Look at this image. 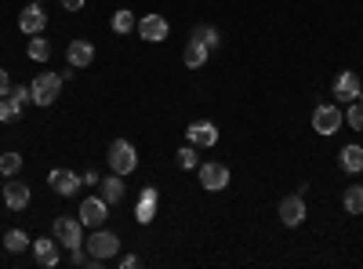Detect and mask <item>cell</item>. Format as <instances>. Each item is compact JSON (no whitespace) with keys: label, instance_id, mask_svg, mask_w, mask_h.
Instances as JSON below:
<instances>
[{"label":"cell","instance_id":"ba28073f","mask_svg":"<svg viewBox=\"0 0 363 269\" xmlns=\"http://www.w3.org/2000/svg\"><path fill=\"white\" fill-rule=\"evenodd\" d=\"M18 29L26 37H40L44 29H48V11L37 4V0H29V8L18 15Z\"/></svg>","mask_w":363,"mask_h":269},{"label":"cell","instance_id":"52a82bcc","mask_svg":"<svg viewBox=\"0 0 363 269\" xmlns=\"http://www.w3.org/2000/svg\"><path fill=\"white\" fill-rule=\"evenodd\" d=\"M106 219H109V200H106L102 193L80 200V222H84V226L99 229V226H106Z\"/></svg>","mask_w":363,"mask_h":269},{"label":"cell","instance_id":"7402d4cb","mask_svg":"<svg viewBox=\"0 0 363 269\" xmlns=\"http://www.w3.org/2000/svg\"><path fill=\"white\" fill-rule=\"evenodd\" d=\"M342 207L349 215H363V186H349L342 193Z\"/></svg>","mask_w":363,"mask_h":269},{"label":"cell","instance_id":"4dcf8cb0","mask_svg":"<svg viewBox=\"0 0 363 269\" xmlns=\"http://www.w3.org/2000/svg\"><path fill=\"white\" fill-rule=\"evenodd\" d=\"M11 92V80H8V70H0V99Z\"/></svg>","mask_w":363,"mask_h":269},{"label":"cell","instance_id":"9a60e30c","mask_svg":"<svg viewBox=\"0 0 363 269\" xmlns=\"http://www.w3.org/2000/svg\"><path fill=\"white\" fill-rule=\"evenodd\" d=\"M186 138L193 142V146H203V149H211L218 142V128L211 124V121H193L189 128H186Z\"/></svg>","mask_w":363,"mask_h":269},{"label":"cell","instance_id":"cb8c5ba5","mask_svg":"<svg viewBox=\"0 0 363 269\" xmlns=\"http://www.w3.org/2000/svg\"><path fill=\"white\" fill-rule=\"evenodd\" d=\"M4 248H8V255H22L26 248H33V241H29L22 229H11V233L4 236Z\"/></svg>","mask_w":363,"mask_h":269},{"label":"cell","instance_id":"8992f818","mask_svg":"<svg viewBox=\"0 0 363 269\" xmlns=\"http://www.w3.org/2000/svg\"><path fill=\"white\" fill-rule=\"evenodd\" d=\"M196 175H200V186H203L207 193H222V190L229 186V168H225V164L207 160V164L196 168Z\"/></svg>","mask_w":363,"mask_h":269},{"label":"cell","instance_id":"ffe728a7","mask_svg":"<svg viewBox=\"0 0 363 269\" xmlns=\"http://www.w3.org/2000/svg\"><path fill=\"white\" fill-rule=\"evenodd\" d=\"M338 164H342V171H349V175H359V171H363V146H345Z\"/></svg>","mask_w":363,"mask_h":269},{"label":"cell","instance_id":"d6986e66","mask_svg":"<svg viewBox=\"0 0 363 269\" xmlns=\"http://www.w3.org/2000/svg\"><path fill=\"white\" fill-rule=\"evenodd\" d=\"M207 55H211V48H203L200 40H193V37H189L186 55H182V62H186V70H200V66L207 62Z\"/></svg>","mask_w":363,"mask_h":269},{"label":"cell","instance_id":"7a4b0ae2","mask_svg":"<svg viewBox=\"0 0 363 269\" xmlns=\"http://www.w3.org/2000/svg\"><path fill=\"white\" fill-rule=\"evenodd\" d=\"M106 157H109V168H113L116 175H131V171L138 168V149H135L128 138H113Z\"/></svg>","mask_w":363,"mask_h":269},{"label":"cell","instance_id":"d4e9b609","mask_svg":"<svg viewBox=\"0 0 363 269\" xmlns=\"http://www.w3.org/2000/svg\"><path fill=\"white\" fill-rule=\"evenodd\" d=\"M18 116H22V106L15 99H8V95L0 99V124H15Z\"/></svg>","mask_w":363,"mask_h":269},{"label":"cell","instance_id":"484cf974","mask_svg":"<svg viewBox=\"0 0 363 269\" xmlns=\"http://www.w3.org/2000/svg\"><path fill=\"white\" fill-rule=\"evenodd\" d=\"M22 171V157L18 153H0V178H15Z\"/></svg>","mask_w":363,"mask_h":269},{"label":"cell","instance_id":"d6a6232c","mask_svg":"<svg viewBox=\"0 0 363 269\" xmlns=\"http://www.w3.org/2000/svg\"><path fill=\"white\" fill-rule=\"evenodd\" d=\"M62 8H66V11H80L84 0H62Z\"/></svg>","mask_w":363,"mask_h":269},{"label":"cell","instance_id":"44dd1931","mask_svg":"<svg viewBox=\"0 0 363 269\" xmlns=\"http://www.w3.org/2000/svg\"><path fill=\"white\" fill-rule=\"evenodd\" d=\"M113 33H120V37H128L131 29H138V22H135V15L128 11V8H120V11H113Z\"/></svg>","mask_w":363,"mask_h":269},{"label":"cell","instance_id":"30bf717a","mask_svg":"<svg viewBox=\"0 0 363 269\" xmlns=\"http://www.w3.org/2000/svg\"><path fill=\"white\" fill-rule=\"evenodd\" d=\"M306 200H301V193H291V197H284L280 200V222L284 226H291V229H298L301 222H306Z\"/></svg>","mask_w":363,"mask_h":269},{"label":"cell","instance_id":"8fae6325","mask_svg":"<svg viewBox=\"0 0 363 269\" xmlns=\"http://www.w3.org/2000/svg\"><path fill=\"white\" fill-rule=\"evenodd\" d=\"M48 186H51L58 197H73L84 182H80V175H77V171H62V168H55V171L48 175Z\"/></svg>","mask_w":363,"mask_h":269},{"label":"cell","instance_id":"e575fe53","mask_svg":"<svg viewBox=\"0 0 363 269\" xmlns=\"http://www.w3.org/2000/svg\"><path fill=\"white\" fill-rule=\"evenodd\" d=\"M37 4H40V0H37Z\"/></svg>","mask_w":363,"mask_h":269},{"label":"cell","instance_id":"603a6c76","mask_svg":"<svg viewBox=\"0 0 363 269\" xmlns=\"http://www.w3.org/2000/svg\"><path fill=\"white\" fill-rule=\"evenodd\" d=\"M26 55L33 58V62H48V58H51V44H48L44 37H29V44H26Z\"/></svg>","mask_w":363,"mask_h":269},{"label":"cell","instance_id":"7c38bea8","mask_svg":"<svg viewBox=\"0 0 363 269\" xmlns=\"http://www.w3.org/2000/svg\"><path fill=\"white\" fill-rule=\"evenodd\" d=\"M66 62H69L73 70H87L91 62H95V44H91V40H69Z\"/></svg>","mask_w":363,"mask_h":269},{"label":"cell","instance_id":"6da1fadb","mask_svg":"<svg viewBox=\"0 0 363 269\" xmlns=\"http://www.w3.org/2000/svg\"><path fill=\"white\" fill-rule=\"evenodd\" d=\"M84 248H87V255L95 258V262H109V258L120 251V236L99 226V229H91V236L84 241Z\"/></svg>","mask_w":363,"mask_h":269},{"label":"cell","instance_id":"ac0fdd59","mask_svg":"<svg viewBox=\"0 0 363 269\" xmlns=\"http://www.w3.org/2000/svg\"><path fill=\"white\" fill-rule=\"evenodd\" d=\"M99 190H102V197L109 200V204H120L124 200V175H109V178H99Z\"/></svg>","mask_w":363,"mask_h":269},{"label":"cell","instance_id":"2e32d148","mask_svg":"<svg viewBox=\"0 0 363 269\" xmlns=\"http://www.w3.org/2000/svg\"><path fill=\"white\" fill-rule=\"evenodd\" d=\"M359 92H363V87H359V77H356V70H345V73H338V80H335V99H338V102H352Z\"/></svg>","mask_w":363,"mask_h":269},{"label":"cell","instance_id":"4fadbf2b","mask_svg":"<svg viewBox=\"0 0 363 269\" xmlns=\"http://www.w3.org/2000/svg\"><path fill=\"white\" fill-rule=\"evenodd\" d=\"M157 204H160V193L153 190V186H145L142 193H138V204H135V219L142 222V226H149L157 219Z\"/></svg>","mask_w":363,"mask_h":269},{"label":"cell","instance_id":"3957f363","mask_svg":"<svg viewBox=\"0 0 363 269\" xmlns=\"http://www.w3.org/2000/svg\"><path fill=\"white\" fill-rule=\"evenodd\" d=\"M58 92H62V73H37V80L29 84L33 106H40V109H48L58 99Z\"/></svg>","mask_w":363,"mask_h":269},{"label":"cell","instance_id":"4316f807","mask_svg":"<svg viewBox=\"0 0 363 269\" xmlns=\"http://www.w3.org/2000/svg\"><path fill=\"white\" fill-rule=\"evenodd\" d=\"M193 40H200L203 48L215 51V48H218V29H215V26H196V29H193Z\"/></svg>","mask_w":363,"mask_h":269},{"label":"cell","instance_id":"f546056e","mask_svg":"<svg viewBox=\"0 0 363 269\" xmlns=\"http://www.w3.org/2000/svg\"><path fill=\"white\" fill-rule=\"evenodd\" d=\"M8 99H15L22 109L29 106V102H33V95H29V84H11V92H8Z\"/></svg>","mask_w":363,"mask_h":269},{"label":"cell","instance_id":"1f68e13d","mask_svg":"<svg viewBox=\"0 0 363 269\" xmlns=\"http://www.w3.org/2000/svg\"><path fill=\"white\" fill-rule=\"evenodd\" d=\"M80 182H84V186H99V175H95V171H84Z\"/></svg>","mask_w":363,"mask_h":269},{"label":"cell","instance_id":"f1b7e54d","mask_svg":"<svg viewBox=\"0 0 363 269\" xmlns=\"http://www.w3.org/2000/svg\"><path fill=\"white\" fill-rule=\"evenodd\" d=\"M178 164H182V168H200V157H196V146H193V142L178 149Z\"/></svg>","mask_w":363,"mask_h":269},{"label":"cell","instance_id":"e0dca14e","mask_svg":"<svg viewBox=\"0 0 363 269\" xmlns=\"http://www.w3.org/2000/svg\"><path fill=\"white\" fill-rule=\"evenodd\" d=\"M0 197L8 200L11 212H22V207L29 204V186H26V182H18V178H11V182L4 186V193H0Z\"/></svg>","mask_w":363,"mask_h":269},{"label":"cell","instance_id":"83f0119b","mask_svg":"<svg viewBox=\"0 0 363 269\" xmlns=\"http://www.w3.org/2000/svg\"><path fill=\"white\" fill-rule=\"evenodd\" d=\"M345 124L356 128V131H363V99H352V102H349V109H345Z\"/></svg>","mask_w":363,"mask_h":269},{"label":"cell","instance_id":"5b68a950","mask_svg":"<svg viewBox=\"0 0 363 269\" xmlns=\"http://www.w3.org/2000/svg\"><path fill=\"white\" fill-rule=\"evenodd\" d=\"M342 124H345L342 106H316V113H313V131L316 135H335V131H342Z\"/></svg>","mask_w":363,"mask_h":269},{"label":"cell","instance_id":"277c9868","mask_svg":"<svg viewBox=\"0 0 363 269\" xmlns=\"http://www.w3.org/2000/svg\"><path fill=\"white\" fill-rule=\"evenodd\" d=\"M51 236L58 241V248H66V251L84 248V222L62 215V219H55V222H51Z\"/></svg>","mask_w":363,"mask_h":269},{"label":"cell","instance_id":"9c48e42d","mask_svg":"<svg viewBox=\"0 0 363 269\" xmlns=\"http://www.w3.org/2000/svg\"><path fill=\"white\" fill-rule=\"evenodd\" d=\"M167 33H171V26H167V18H164V15L149 11L145 18H138V37H142V40L160 44V40H167Z\"/></svg>","mask_w":363,"mask_h":269},{"label":"cell","instance_id":"836d02e7","mask_svg":"<svg viewBox=\"0 0 363 269\" xmlns=\"http://www.w3.org/2000/svg\"><path fill=\"white\" fill-rule=\"evenodd\" d=\"M0 193H4V186H0Z\"/></svg>","mask_w":363,"mask_h":269},{"label":"cell","instance_id":"5bb4252c","mask_svg":"<svg viewBox=\"0 0 363 269\" xmlns=\"http://www.w3.org/2000/svg\"><path fill=\"white\" fill-rule=\"evenodd\" d=\"M33 258H37V265H44V269H55L58 265V241L55 236H37L33 241Z\"/></svg>","mask_w":363,"mask_h":269}]
</instances>
